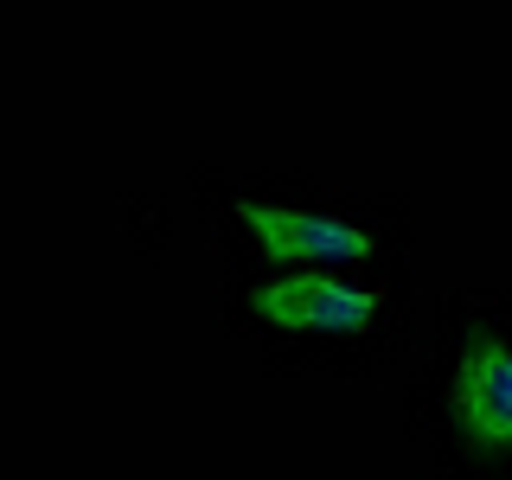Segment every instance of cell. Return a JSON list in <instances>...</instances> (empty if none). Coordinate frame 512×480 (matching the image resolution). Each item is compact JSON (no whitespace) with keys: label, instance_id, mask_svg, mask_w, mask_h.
I'll list each match as a JSON object with an SVG mask.
<instances>
[{"label":"cell","instance_id":"6da1fadb","mask_svg":"<svg viewBox=\"0 0 512 480\" xmlns=\"http://www.w3.org/2000/svg\"><path fill=\"white\" fill-rule=\"evenodd\" d=\"M256 314L288 333H365L391 314V288L333 276V269H314V276L301 269V276H269L256 288Z\"/></svg>","mask_w":512,"mask_h":480},{"label":"cell","instance_id":"7a4b0ae2","mask_svg":"<svg viewBox=\"0 0 512 480\" xmlns=\"http://www.w3.org/2000/svg\"><path fill=\"white\" fill-rule=\"evenodd\" d=\"M237 224L256 237L263 250L288 256L301 269H346V263H372L378 256V237L352 218H333V212H295V205H250L237 212Z\"/></svg>","mask_w":512,"mask_h":480},{"label":"cell","instance_id":"3957f363","mask_svg":"<svg viewBox=\"0 0 512 480\" xmlns=\"http://www.w3.org/2000/svg\"><path fill=\"white\" fill-rule=\"evenodd\" d=\"M455 410L474 442H512V346L506 340H474L455 372Z\"/></svg>","mask_w":512,"mask_h":480}]
</instances>
